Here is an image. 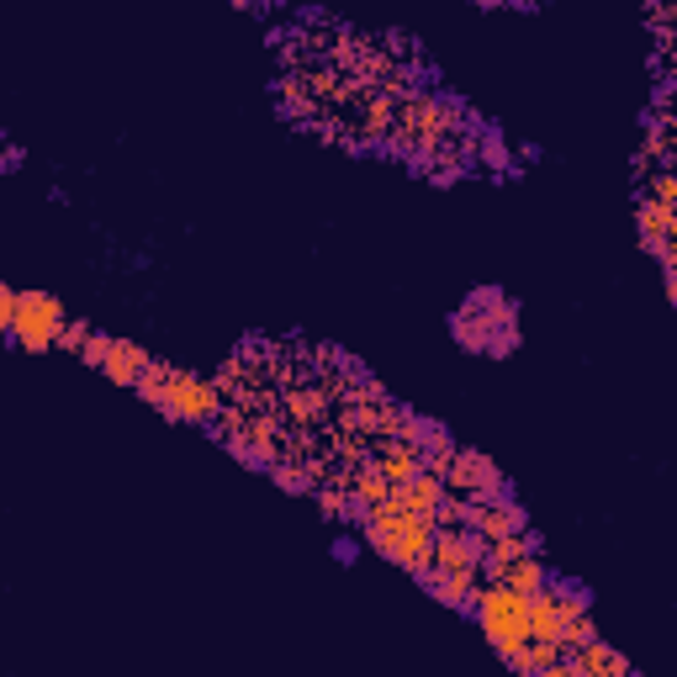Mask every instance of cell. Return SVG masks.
I'll return each instance as SVG.
<instances>
[{"label": "cell", "mask_w": 677, "mask_h": 677, "mask_svg": "<svg viewBox=\"0 0 677 677\" xmlns=\"http://www.w3.org/2000/svg\"><path fill=\"white\" fill-rule=\"evenodd\" d=\"M487 540L477 530H435L429 545V572H482Z\"/></svg>", "instance_id": "obj_6"}, {"label": "cell", "mask_w": 677, "mask_h": 677, "mask_svg": "<svg viewBox=\"0 0 677 677\" xmlns=\"http://www.w3.org/2000/svg\"><path fill=\"white\" fill-rule=\"evenodd\" d=\"M85 338H91V323H74V317H70L53 350H70V355H80V350H85Z\"/></svg>", "instance_id": "obj_20"}, {"label": "cell", "mask_w": 677, "mask_h": 677, "mask_svg": "<svg viewBox=\"0 0 677 677\" xmlns=\"http://www.w3.org/2000/svg\"><path fill=\"white\" fill-rule=\"evenodd\" d=\"M418 582H424V587H429L445 608L471 614V604H477V587H482V572H424Z\"/></svg>", "instance_id": "obj_10"}, {"label": "cell", "mask_w": 677, "mask_h": 677, "mask_svg": "<svg viewBox=\"0 0 677 677\" xmlns=\"http://www.w3.org/2000/svg\"><path fill=\"white\" fill-rule=\"evenodd\" d=\"M22 165H27L22 148H6V154H0V169H22Z\"/></svg>", "instance_id": "obj_23"}, {"label": "cell", "mask_w": 677, "mask_h": 677, "mask_svg": "<svg viewBox=\"0 0 677 677\" xmlns=\"http://www.w3.org/2000/svg\"><path fill=\"white\" fill-rule=\"evenodd\" d=\"M148 365H154V355H148L144 344H133V338H112L101 376H106V382H117V387H138V376H144Z\"/></svg>", "instance_id": "obj_11"}, {"label": "cell", "mask_w": 677, "mask_h": 677, "mask_svg": "<svg viewBox=\"0 0 677 677\" xmlns=\"http://www.w3.org/2000/svg\"><path fill=\"white\" fill-rule=\"evenodd\" d=\"M403 498H408V508L424 519V524H435V508L445 503V482H439L435 471H418V477L403 487Z\"/></svg>", "instance_id": "obj_16"}, {"label": "cell", "mask_w": 677, "mask_h": 677, "mask_svg": "<svg viewBox=\"0 0 677 677\" xmlns=\"http://www.w3.org/2000/svg\"><path fill=\"white\" fill-rule=\"evenodd\" d=\"M106 350H112V334H96V329H91L85 350H80V361L91 365V371H101V365H106Z\"/></svg>", "instance_id": "obj_19"}, {"label": "cell", "mask_w": 677, "mask_h": 677, "mask_svg": "<svg viewBox=\"0 0 677 677\" xmlns=\"http://www.w3.org/2000/svg\"><path fill=\"white\" fill-rule=\"evenodd\" d=\"M265 477L281 487V492H313V471H308V466H296V460H281V466H270Z\"/></svg>", "instance_id": "obj_18"}, {"label": "cell", "mask_w": 677, "mask_h": 677, "mask_svg": "<svg viewBox=\"0 0 677 677\" xmlns=\"http://www.w3.org/2000/svg\"><path fill=\"white\" fill-rule=\"evenodd\" d=\"M365 545L382 551L392 566H403L413 577L429 572V545H435V524H424L418 513H387V508H371L365 513Z\"/></svg>", "instance_id": "obj_1"}, {"label": "cell", "mask_w": 677, "mask_h": 677, "mask_svg": "<svg viewBox=\"0 0 677 677\" xmlns=\"http://www.w3.org/2000/svg\"><path fill=\"white\" fill-rule=\"evenodd\" d=\"M492 582H503V587H513V593H524V598H530V593H540V587L551 582V572H545V561L540 556H519V561H508Z\"/></svg>", "instance_id": "obj_15"}, {"label": "cell", "mask_w": 677, "mask_h": 677, "mask_svg": "<svg viewBox=\"0 0 677 677\" xmlns=\"http://www.w3.org/2000/svg\"><path fill=\"white\" fill-rule=\"evenodd\" d=\"M334 556H338V561H355V556H361V545H355V540H338Z\"/></svg>", "instance_id": "obj_24"}, {"label": "cell", "mask_w": 677, "mask_h": 677, "mask_svg": "<svg viewBox=\"0 0 677 677\" xmlns=\"http://www.w3.org/2000/svg\"><path fill=\"white\" fill-rule=\"evenodd\" d=\"M471 619L482 625V635L492 640L498 656H513L530 640V598L513 593V587H503V582H482V587H477Z\"/></svg>", "instance_id": "obj_2"}, {"label": "cell", "mask_w": 677, "mask_h": 677, "mask_svg": "<svg viewBox=\"0 0 677 677\" xmlns=\"http://www.w3.org/2000/svg\"><path fill=\"white\" fill-rule=\"evenodd\" d=\"M566 662H572L577 673H587V677H635V662H629L619 646H608L604 635H598V640H587V646H577Z\"/></svg>", "instance_id": "obj_9"}, {"label": "cell", "mask_w": 677, "mask_h": 677, "mask_svg": "<svg viewBox=\"0 0 677 677\" xmlns=\"http://www.w3.org/2000/svg\"><path fill=\"white\" fill-rule=\"evenodd\" d=\"M6 148H11V144H6V133H0V154H6Z\"/></svg>", "instance_id": "obj_25"}, {"label": "cell", "mask_w": 677, "mask_h": 677, "mask_svg": "<svg viewBox=\"0 0 677 677\" xmlns=\"http://www.w3.org/2000/svg\"><path fill=\"white\" fill-rule=\"evenodd\" d=\"M165 418H175V424H212L222 413V397L212 382H201L196 371H186V365H165Z\"/></svg>", "instance_id": "obj_5"}, {"label": "cell", "mask_w": 677, "mask_h": 677, "mask_svg": "<svg viewBox=\"0 0 677 677\" xmlns=\"http://www.w3.org/2000/svg\"><path fill=\"white\" fill-rule=\"evenodd\" d=\"M534 677H577V673H572V662H566V656H561V662H551V667H545V673H534Z\"/></svg>", "instance_id": "obj_22"}, {"label": "cell", "mask_w": 677, "mask_h": 677, "mask_svg": "<svg viewBox=\"0 0 677 677\" xmlns=\"http://www.w3.org/2000/svg\"><path fill=\"white\" fill-rule=\"evenodd\" d=\"M64 323H70V313H64V302H59L53 291H17L11 338H17L22 350H32V355L53 350V344H59V334H64Z\"/></svg>", "instance_id": "obj_3"}, {"label": "cell", "mask_w": 677, "mask_h": 677, "mask_svg": "<svg viewBox=\"0 0 677 677\" xmlns=\"http://www.w3.org/2000/svg\"><path fill=\"white\" fill-rule=\"evenodd\" d=\"M439 482H445V492L460 498V503H492V498L513 492V487L503 482V471L492 466V456L471 450V445H456V456H450V466H445Z\"/></svg>", "instance_id": "obj_4"}, {"label": "cell", "mask_w": 677, "mask_h": 677, "mask_svg": "<svg viewBox=\"0 0 677 677\" xmlns=\"http://www.w3.org/2000/svg\"><path fill=\"white\" fill-rule=\"evenodd\" d=\"M471 530L482 534L487 545H492V540H508V534H524L530 530V508H519V498L503 492V498H492V503L477 508V524H471Z\"/></svg>", "instance_id": "obj_8"}, {"label": "cell", "mask_w": 677, "mask_h": 677, "mask_svg": "<svg viewBox=\"0 0 677 677\" xmlns=\"http://www.w3.org/2000/svg\"><path fill=\"white\" fill-rule=\"evenodd\" d=\"M498 329H519V302H503L498 313H471V308L450 313V334H456V344L471 350V355H487V344H492Z\"/></svg>", "instance_id": "obj_7"}, {"label": "cell", "mask_w": 677, "mask_h": 677, "mask_svg": "<svg viewBox=\"0 0 677 677\" xmlns=\"http://www.w3.org/2000/svg\"><path fill=\"white\" fill-rule=\"evenodd\" d=\"M11 317H17V287L0 281V334H11Z\"/></svg>", "instance_id": "obj_21"}, {"label": "cell", "mask_w": 677, "mask_h": 677, "mask_svg": "<svg viewBox=\"0 0 677 677\" xmlns=\"http://www.w3.org/2000/svg\"><path fill=\"white\" fill-rule=\"evenodd\" d=\"M365 466H376V471L387 477V487H408L413 477L424 471V466H418V450H413V445H397V439H382L376 456L365 460Z\"/></svg>", "instance_id": "obj_12"}, {"label": "cell", "mask_w": 677, "mask_h": 677, "mask_svg": "<svg viewBox=\"0 0 677 677\" xmlns=\"http://www.w3.org/2000/svg\"><path fill=\"white\" fill-rule=\"evenodd\" d=\"M503 662L519 677H534V673H545L551 662H561V652H556V646H545V640H524V646H519L513 656H503Z\"/></svg>", "instance_id": "obj_17"}, {"label": "cell", "mask_w": 677, "mask_h": 677, "mask_svg": "<svg viewBox=\"0 0 677 677\" xmlns=\"http://www.w3.org/2000/svg\"><path fill=\"white\" fill-rule=\"evenodd\" d=\"M540 551H545V540H540V534H534V530H524V534H508V540H492V545H487V561H482L487 582L498 577V572H503L508 561H519V556H540Z\"/></svg>", "instance_id": "obj_13"}, {"label": "cell", "mask_w": 677, "mask_h": 677, "mask_svg": "<svg viewBox=\"0 0 677 677\" xmlns=\"http://www.w3.org/2000/svg\"><path fill=\"white\" fill-rule=\"evenodd\" d=\"M471 159H482V165L498 169V175H519V165H513V154H508V144H503V127H492V122H482V127H477Z\"/></svg>", "instance_id": "obj_14"}]
</instances>
